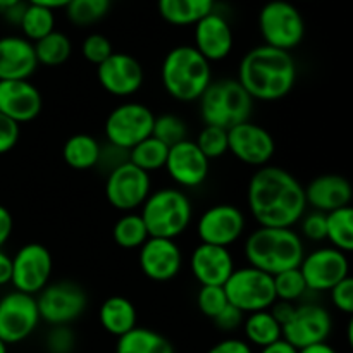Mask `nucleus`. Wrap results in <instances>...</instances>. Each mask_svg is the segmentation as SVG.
Instances as JSON below:
<instances>
[{
  "mask_svg": "<svg viewBox=\"0 0 353 353\" xmlns=\"http://www.w3.org/2000/svg\"><path fill=\"white\" fill-rule=\"evenodd\" d=\"M248 210L259 226L293 228L307 212L305 186L278 165L259 168L247 190Z\"/></svg>",
  "mask_w": 353,
  "mask_h": 353,
  "instance_id": "1",
  "label": "nucleus"
},
{
  "mask_svg": "<svg viewBox=\"0 0 353 353\" xmlns=\"http://www.w3.org/2000/svg\"><path fill=\"white\" fill-rule=\"evenodd\" d=\"M296 76L299 71L292 52L259 45L243 55L236 79L254 102H276L290 95Z\"/></svg>",
  "mask_w": 353,
  "mask_h": 353,
  "instance_id": "2",
  "label": "nucleus"
},
{
  "mask_svg": "<svg viewBox=\"0 0 353 353\" xmlns=\"http://www.w3.org/2000/svg\"><path fill=\"white\" fill-rule=\"evenodd\" d=\"M245 257L248 265L276 276L300 268L305 257V245L293 228L259 226L245 240Z\"/></svg>",
  "mask_w": 353,
  "mask_h": 353,
  "instance_id": "3",
  "label": "nucleus"
},
{
  "mask_svg": "<svg viewBox=\"0 0 353 353\" xmlns=\"http://www.w3.org/2000/svg\"><path fill=\"white\" fill-rule=\"evenodd\" d=\"M161 78L172 99L195 102L212 83V69L210 62L193 45H179L165 54Z\"/></svg>",
  "mask_w": 353,
  "mask_h": 353,
  "instance_id": "4",
  "label": "nucleus"
},
{
  "mask_svg": "<svg viewBox=\"0 0 353 353\" xmlns=\"http://www.w3.org/2000/svg\"><path fill=\"white\" fill-rule=\"evenodd\" d=\"M140 214L150 236L176 240L188 230L193 219V205L183 190L161 188L148 195Z\"/></svg>",
  "mask_w": 353,
  "mask_h": 353,
  "instance_id": "5",
  "label": "nucleus"
},
{
  "mask_svg": "<svg viewBox=\"0 0 353 353\" xmlns=\"http://www.w3.org/2000/svg\"><path fill=\"white\" fill-rule=\"evenodd\" d=\"M200 116L209 126H219L224 130L250 121L254 100L238 79L223 78L212 81L203 95L199 99Z\"/></svg>",
  "mask_w": 353,
  "mask_h": 353,
  "instance_id": "6",
  "label": "nucleus"
},
{
  "mask_svg": "<svg viewBox=\"0 0 353 353\" xmlns=\"http://www.w3.org/2000/svg\"><path fill=\"white\" fill-rule=\"evenodd\" d=\"M259 30L264 45L292 52L303 41L305 21L288 0H271L259 12Z\"/></svg>",
  "mask_w": 353,
  "mask_h": 353,
  "instance_id": "7",
  "label": "nucleus"
},
{
  "mask_svg": "<svg viewBox=\"0 0 353 353\" xmlns=\"http://www.w3.org/2000/svg\"><path fill=\"white\" fill-rule=\"evenodd\" d=\"M223 288L230 305L240 309L245 316L269 310L276 302L272 276L252 265L234 269Z\"/></svg>",
  "mask_w": 353,
  "mask_h": 353,
  "instance_id": "8",
  "label": "nucleus"
},
{
  "mask_svg": "<svg viewBox=\"0 0 353 353\" xmlns=\"http://www.w3.org/2000/svg\"><path fill=\"white\" fill-rule=\"evenodd\" d=\"M155 114L145 103L124 102L110 110L105 119L107 141L121 150L130 152L140 141L152 137Z\"/></svg>",
  "mask_w": 353,
  "mask_h": 353,
  "instance_id": "9",
  "label": "nucleus"
},
{
  "mask_svg": "<svg viewBox=\"0 0 353 353\" xmlns=\"http://www.w3.org/2000/svg\"><path fill=\"white\" fill-rule=\"evenodd\" d=\"M40 319L50 326H69L85 314L88 296L74 281L48 283L37 296Z\"/></svg>",
  "mask_w": 353,
  "mask_h": 353,
  "instance_id": "10",
  "label": "nucleus"
},
{
  "mask_svg": "<svg viewBox=\"0 0 353 353\" xmlns=\"http://www.w3.org/2000/svg\"><path fill=\"white\" fill-rule=\"evenodd\" d=\"M152 193L150 174L130 161L107 174L105 196L110 205L121 212H137Z\"/></svg>",
  "mask_w": 353,
  "mask_h": 353,
  "instance_id": "11",
  "label": "nucleus"
},
{
  "mask_svg": "<svg viewBox=\"0 0 353 353\" xmlns=\"http://www.w3.org/2000/svg\"><path fill=\"white\" fill-rule=\"evenodd\" d=\"M52 271H54V259L45 245H23L12 257L10 285L16 292L34 296L50 283Z\"/></svg>",
  "mask_w": 353,
  "mask_h": 353,
  "instance_id": "12",
  "label": "nucleus"
},
{
  "mask_svg": "<svg viewBox=\"0 0 353 353\" xmlns=\"http://www.w3.org/2000/svg\"><path fill=\"white\" fill-rule=\"evenodd\" d=\"M40 321L37 296L14 290L0 299V340L7 345L21 343L30 338Z\"/></svg>",
  "mask_w": 353,
  "mask_h": 353,
  "instance_id": "13",
  "label": "nucleus"
},
{
  "mask_svg": "<svg viewBox=\"0 0 353 353\" xmlns=\"http://www.w3.org/2000/svg\"><path fill=\"white\" fill-rule=\"evenodd\" d=\"M283 340L302 350L310 345L327 341L333 331V317L326 307L319 303H300L295 307L292 319L283 324Z\"/></svg>",
  "mask_w": 353,
  "mask_h": 353,
  "instance_id": "14",
  "label": "nucleus"
},
{
  "mask_svg": "<svg viewBox=\"0 0 353 353\" xmlns=\"http://www.w3.org/2000/svg\"><path fill=\"white\" fill-rule=\"evenodd\" d=\"M299 269L305 279L307 290L324 293L331 292L350 274V262L343 252L333 247H321L305 254Z\"/></svg>",
  "mask_w": 353,
  "mask_h": 353,
  "instance_id": "15",
  "label": "nucleus"
},
{
  "mask_svg": "<svg viewBox=\"0 0 353 353\" xmlns=\"http://www.w3.org/2000/svg\"><path fill=\"white\" fill-rule=\"evenodd\" d=\"M247 221L243 212L231 203H217L209 207L196 221V234L200 243L226 247L236 243L245 233Z\"/></svg>",
  "mask_w": 353,
  "mask_h": 353,
  "instance_id": "16",
  "label": "nucleus"
},
{
  "mask_svg": "<svg viewBox=\"0 0 353 353\" xmlns=\"http://www.w3.org/2000/svg\"><path fill=\"white\" fill-rule=\"evenodd\" d=\"M230 152L243 164L252 168L269 165L276 154V141L265 128L245 121L238 126L228 130Z\"/></svg>",
  "mask_w": 353,
  "mask_h": 353,
  "instance_id": "17",
  "label": "nucleus"
},
{
  "mask_svg": "<svg viewBox=\"0 0 353 353\" xmlns=\"http://www.w3.org/2000/svg\"><path fill=\"white\" fill-rule=\"evenodd\" d=\"M165 171L179 188H199L209 176L210 161L202 154L195 141L185 140L169 147Z\"/></svg>",
  "mask_w": 353,
  "mask_h": 353,
  "instance_id": "18",
  "label": "nucleus"
},
{
  "mask_svg": "<svg viewBox=\"0 0 353 353\" xmlns=\"http://www.w3.org/2000/svg\"><path fill=\"white\" fill-rule=\"evenodd\" d=\"M138 262L145 278L155 283H168L181 272L183 252L176 240L150 236L140 247Z\"/></svg>",
  "mask_w": 353,
  "mask_h": 353,
  "instance_id": "19",
  "label": "nucleus"
},
{
  "mask_svg": "<svg viewBox=\"0 0 353 353\" xmlns=\"http://www.w3.org/2000/svg\"><path fill=\"white\" fill-rule=\"evenodd\" d=\"M100 86L114 97L134 95L143 85V68L130 54L114 52L105 62L97 65Z\"/></svg>",
  "mask_w": 353,
  "mask_h": 353,
  "instance_id": "20",
  "label": "nucleus"
},
{
  "mask_svg": "<svg viewBox=\"0 0 353 353\" xmlns=\"http://www.w3.org/2000/svg\"><path fill=\"white\" fill-rule=\"evenodd\" d=\"M43 107L41 93L28 79L0 81V114L23 124L37 119Z\"/></svg>",
  "mask_w": 353,
  "mask_h": 353,
  "instance_id": "21",
  "label": "nucleus"
},
{
  "mask_svg": "<svg viewBox=\"0 0 353 353\" xmlns=\"http://www.w3.org/2000/svg\"><path fill=\"white\" fill-rule=\"evenodd\" d=\"M193 47L209 62L224 61L231 54L234 45L233 28L230 21L219 12H210L195 24Z\"/></svg>",
  "mask_w": 353,
  "mask_h": 353,
  "instance_id": "22",
  "label": "nucleus"
},
{
  "mask_svg": "<svg viewBox=\"0 0 353 353\" xmlns=\"http://www.w3.org/2000/svg\"><path fill=\"white\" fill-rule=\"evenodd\" d=\"M190 268L200 286H224L236 269L230 248L207 243H200L193 250Z\"/></svg>",
  "mask_w": 353,
  "mask_h": 353,
  "instance_id": "23",
  "label": "nucleus"
},
{
  "mask_svg": "<svg viewBox=\"0 0 353 353\" xmlns=\"http://www.w3.org/2000/svg\"><path fill=\"white\" fill-rule=\"evenodd\" d=\"M307 205L323 214H331L341 207L352 205L353 186L341 174H321L305 186Z\"/></svg>",
  "mask_w": 353,
  "mask_h": 353,
  "instance_id": "24",
  "label": "nucleus"
},
{
  "mask_svg": "<svg viewBox=\"0 0 353 353\" xmlns=\"http://www.w3.org/2000/svg\"><path fill=\"white\" fill-rule=\"evenodd\" d=\"M34 45L24 37L0 38V81L30 79L38 69Z\"/></svg>",
  "mask_w": 353,
  "mask_h": 353,
  "instance_id": "25",
  "label": "nucleus"
},
{
  "mask_svg": "<svg viewBox=\"0 0 353 353\" xmlns=\"http://www.w3.org/2000/svg\"><path fill=\"white\" fill-rule=\"evenodd\" d=\"M100 326L112 336H124L131 330L137 327L138 312L137 307L126 296H110L103 300L99 310Z\"/></svg>",
  "mask_w": 353,
  "mask_h": 353,
  "instance_id": "26",
  "label": "nucleus"
},
{
  "mask_svg": "<svg viewBox=\"0 0 353 353\" xmlns=\"http://www.w3.org/2000/svg\"><path fill=\"white\" fill-rule=\"evenodd\" d=\"M214 6L216 0H157L159 14L172 26H195L214 12Z\"/></svg>",
  "mask_w": 353,
  "mask_h": 353,
  "instance_id": "27",
  "label": "nucleus"
},
{
  "mask_svg": "<svg viewBox=\"0 0 353 353\" xmlns=\"http://www.w3.org/2000/svg\"><path fill=\"white\" fill-rule=\"evenodd\" d=\"M100 150L102 147L92 134L78 133L65 140L62 147V157L69 168L76 171H88L99 164Z\"/></svg>",
  "mask_w": 353,
  "mask_h": 353,
  "instance_id": "28",
  "label": "nucleus"
},
{
  "mask_svg": "<svg viewBox=\"0 0 353 353\" xmlns=\"http://www.w3.org/2000/svg\"><path fill=\"white\" fill-rule=\"evenodd\" d=\"M116 353H176L171 341L148 327H134L117 338Z\"/></svg>",
  "mask_w": 353,
  "mask_h": 353,
  "instance_id": "29",
  "label": "nucleus"
},
{
  "mask_svg": "<svg viewBox=\"0 0 353 353\" xmlns=\"http://www.w3.org/2000/svg\"><path fill=\"white\" fill-rule=\"evenodd\" d=\"M243 331L247 343L259 348L269 347L283 338L281 324L274 319L271 310L248 314L243 321Z\"/></svg>",
  "mask_w": 353,
  "mask_h": 353,
  "instance_id": "30",
  "label": "nucleus"
},
{
  "mask_svg": "<svg viewBox=\"0 0 353 353\" xmlns=\"http://www.w3.org/2000/svg\"><path fill=\"white\" fill-rule=\"evenodd\" d=\"M112 238L117 247L124 248V250H134V248L140 250V247L150 238V234H148L140 212H126L114 224Z\"/></svg>",
  "mask_w": 353,
  "mask_h": 353,
  "instance_id": "31",
  "label": "nucleus"
},
{
  "mask_svg": "<svg viewBox=\"0 0 353 353\" xmlns=\"http://www.w3.org/2000/svg\"><path fill=\"white\" fill-rule=\"evenodd\" d=\"M33 45L38 64L47 65V68H57V65L65 64L72 54V43L69 37L57 30Z\"/></svg>",
  "mask_w": 353,
  "mask_h": 353,
  "instance_id": "32",
  "label": "nucleus"
},
{
  "mask_svg": "<svg viewBox=\"0 0 353 353\" xmlns=\"http://www.w3.org/2000/svg\"><path fill=\"white\" fill-rule=\"evenodd\" d=\"M327 241L343 254H353V205L327 214Z\"/></svg>",
  "mask_w": 353,
  "mask_h": 353,
  "instance_id": "33",
  "label": "nucleus"
},
{
  "mask_svg": "<svg viewBox=\"0 0 353 353\" xmlns=\"http://www.w3.org/2000/svg\"><path fill=\"white\" fill-rule=\"evenodd\" d=\"M19 28L26 40H30L31 43H37L38 40H41L47 34H50L52 31H55L54 10L26 3L23 10V16H21Z\"/></svg>",
  "mask_w": 353,
  "mask_h": 353,
  "instance_id": "34",
  "label": "nucleus"
},
{
  "mask_svg": "<svg viewBox=\"0 0 353 353\" xmlns=\"http://www.w3.org/2000/svg\"><path fill=\"white\" fill-rule=\"evenodd\" d=\"M169 147L157 140L155 137H148L147 140L140 141L137 147L130 150V162L140 168L145 172H154L159 169L165 168V161H168Z\"/></svg>",
  "mask_w": 353,
  "mask_h": 353,
  "instance_id": "35",
  "label": "nucleus"
},
{
  "mask_svg": "<svg viewBox=\"0 0 353 353\" xmlns=\"http://www.w3.org/2000/svg\"><path fill=\"white\" fill-rule=\"evenodd\" d=\"M110 10V0H71L65 7L68 19L78 28L99 23Z\"/></svg>",
  "mask_w": 353,
  "mask_h": 353,
  "instance_id": "36",
  "label": "nucleus"
},
{
  "mask_svg": "<svg viewBox=\"0 0 353 353\" xmlns=\"http://www.w3.org/2000/svg\"><path fill=\"white\" fill-rule=\"evenodd\" d=\"M274 279V290H276V300H283V302H299L303 299L309 290H307L305 279H303L300 269H288L279 274L272 276Z\"/></svg>",
  "mask_w": 353,
  "mask_h": 353,
  "instance_id": "37",
  "label": "nucleus"
},
{
  "mask_svg": "<svg viewBox=\"0 0 353 353\" xmlns=\"http://www.w3.org/2000/svg\"><path fill=\"white\" fill-rule=\"evenodd\" d=\"M152 137L161 140L168 147H172L179 141L188 140V128L181 117L174 116V114H162V116H155Z\"/></svg>",
  "mask_w": 353,
  "mask_h": 353,
  "instance_id": "38",
  "label": "nucleus"
},
{
  "mask_svg": "<svg viewBox=\"0 0 353 353\" xmlns=\"http://www.w3.org/2000/svg\"><path fill=\"white\" fill-rule=\"evenodd\" d=\"M196 147L202 150L207 159H219L230 152V141H228V130L219 126H209L205 124L195 140Z\"/></svg>",
  "mask_w": 353,
  "mask_h": 353,
  "instance_id": "39",
  "label": "nucleus"
},
{
  "mask_svg": "<svg viewBox=\"0 0 353 353\" xmlns=\"http://www.w3.org/2000/svg\"><path fill=\"white\" fill-rule=\"evenodd\" d=\"M196 305L203 316L214 319L217 314L223 312L224 307L230 305V302L223 286H202L196 295Z\"/></svg>",
  "mask_w": 353,
  "mask_h": 353,
  "instance_id": "40",
  "label": "nucleus"
},
{
  "mask_svg": "<svg viewBox=\"0 0 353 353\" xmlns=\"http://www.w3.org/2000/svg\"><path fill=\"white\" fill-rule=\"evenodd\" d=\"M81 54L90 64L100 65L114 54V48L109 38L100 33H92L83 41Z\"/></svg>",
  "mask_w": 353,
  "mask_h": 353,
  "instance_id": "41",
  "label": "nucleus"
},
{
  "mask_svg": "<svg viewBox=\"0 0 353 353\" xmlns=\"http://www.w3.org/2000/svg\"><path fill=\"white\" fill-rule=\"evenodd\" d=\"M48 353H72L76 348V334L69 326H52L45 336Z\"/></svg>",
  "mask_w": 353,
  "mask_h": 353,
  "instance_id": "42",
  "label": "nucleus"
},
{
  "mask_svg": "<svg viewBox=\"0 0 353 353\" xmlns=\"http://www.w3.org/2000/svg\"><path fill=\"white\" fill-rule=\"evenodd\" d=\"M300 236L307 238L310 241H324L327 240V214L312 210L309 214H303L300 219Z\"/></svg>",
  "mask_w": 353,
  "mask_h": 353,
  "instance_id": "43",
  "label": "nucleus"
},
{
  "mask_svg": "<svg viewBox=\"0 0 353 353\" xmlns=\"http://www.w3.org/2000/svg\"><path fill=\"white\" fill-rule=\"evenodd\" d=\"M331 302L340 312L353 316V276L348 274L330 292Z\"/></svg>",
  "mask_w": 353,
  "mask_h": 353,
  "instance_id": "44",
  "label": "nucleus"
},
{
  "mask_svg": "<svg viewBox=\"0 0 353 353\" xmlns=\"http://www.w3.org/2000/svg\"><path fill=\"white\" fill-rule=\"evenodd\" d=\"M19 124L0 114V155L12 150L19 140Z\"/></svg>",
  "mask_w": 353,
  "mask_h": 353,
  "instance_id": "45",
  "label": "nucleus"
},
{
  "mask_svg": "<svg viewBox=\"0 0 353 353\" xmlns=\"http://www.w3.org/2000/svg\"><path fill=\"white\" fill-rule=\"evenodd\" d=\"M212 321L217 326V330L224 331V333H231V331H236L238 327L243 326L245 314L240 309H236V307L226 305L223 312L217 314Z\"/></svg>",
  "mask_w": 353,
  "mask_h": 353,
  "instance_id": "46",
  "label": "nucleus"
},
{
  "mask_svg": "<svg viewBox=\"0 0 353 353\" xmlns=\"http://www.w3.org/2000/svg\"><path fill=\"white\" fill-rule=\"evenodd\" d=\"M207 353H254V350H252V347L245 340L226 338V340L214 345Z\"/></svg>",
  "mask_w": 353,
  "mask_h": 353,
  "instance_id": "47",
  "label": "nucleus"
},
{
  "mask_svg": "<svg viewBox=\"0 0 353 353\" xmlns=\"http://www.w3.org/2000/svg\"><path fill=\"white\" fill-rule=\"evenodd\" d=\"M295 303L292 302H283V300H276L274 303H272V307L269 310H271V314L274 316V319L278 321L279 324H286L290 319H292L293 312H295Z\"/></svg>",
  "mask_w": 353,
  "mask_h": 353,
  "instance_id": "48",
  "label": "nucleus"
},
{
  "mask_svg": "<svg viewBox=\"0 0 353 353\" xmlns=\"http://www.w3.org/2000/svg\"><path fill=\"white\" fill-rule=\"evenodd\" d=\"M14 230V219L12 214L9 212V209L3 205H0V250H2L3 245L9 241L10 234Z\"/></svg>",
  "mask_w": 353,
  "mask_h": 353,
  "instance_id": "49",
  "label": "nucleus"
},
{
  "mask_svg": "<svg viewBox=\"0 0 353 353\" xmlns=\"http://www.w3.org/2000/svg\"><path fill=\"white\" fill-rule=\"evenodd\" d=\"M12 279V257L0 250V286L9 285Z\"/></svg>",
  "mask_w": 353,
  "mask_h": 353,
  "instance_id": "50",
  "label": "nucleus"
},
{
  "mask_svg": "<svg viewBox=\"0 0 353 353\" xmlns=\"http://www.w3.org/2000/svg\"><path fill=\"white\" fill-rule=\"evenodd\" d=\"M259 353H299V350L281 338V340L276 341V343L269 345V347L265 348H261Z\"/></svg>",
  "mask_w": 353,
  "mask_h": 353,
  "instance_id": "51",
  "label": "nucleus"
},
{
  "mask_svg": "<svg viewBox=\"0 0 353 353\" xmlns=\"http://www.w3.org/2000/svg\"><path fill=\"white\" fill-rule=\"evenodd\" d=\"M26 2L31 3V6L45 7V9H50L55 12L57 9H65L71 0H26Z\"/></svg>",
  "mask_w": 353,
  "mask_h": 353,
  "instance_id": "52",
  "label": "nucleus"
},
{
  "mask_svg": "<svg viewBox=\"0 0 353 353\" xmlns=\"http://www.w3.org/2000/svg\"><path fill=\"white\" fill-rule=\"evenodd\" d=\"M299 353H338L336 348L331 347L327 341H323V343H316V345H310V347L302 348L299 350Z\"/></svg>",
  "mask_w": 353,
  "mask_h": 353,
  "instance_id": "53",
  "label": "nucleus"
},
{
  "mask_svg": "<svg viewBox=\"0 0 353 353\" xmlns=\"http://www.w3.org/2000/svg\"><path fill=\"white\" fill-rule=\"evenodd\" d=\"M347 341H348V347H350L353 352V316L350 317V321H348L347 324Z\"/></svg>",
  "mask_w": 353,
  "mask_h": 353,
  "instance_id": "54",
  "label": "nucleus"
},
{
  "mask_svg": "<svg viewBox=\"0 0 353 353\" xmlns=\"http://www.w3.org/2000/svg\"><path fill=\"white\" fill-rule=\"evenodd\" d=\"M23 2L24 0H0V10L10 9V7L19 6V3H23Z\"/></svg>",
  "mask_w": 353,
  "mask_h": 353,
  "instance_id": "55",
  "label": "nucleus"
},
{
  "mask_svg": "<svg viewBox=\"0 0 353 353\" xmlns=\"http://www.w3.org/2000/svg\"><path fill=\"white\" fill-rule=\"evenodd\" d=\"M0 353H7V343L3 340H0Z\"/></svg>",
  "mask_w": 353,
  "mask_h": 353,
  "instance_id": "56",
  "label": "nucleus"
},
{
  "mask_svg": "<svg viewBox=\"0 0 353 353\" xmlns=\"http://www.w3.org/2000/svg\"><path fill=\"white\" fill-rule=\"evenodd\" d=\"M303 2H305V0H303Z\"/></svg>",
  "mask_w": 353,
  "mask_h": 353,
  "instance_id": "57",
  "label": "nucleus"
}]
</instances>
